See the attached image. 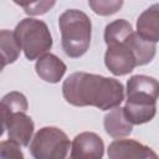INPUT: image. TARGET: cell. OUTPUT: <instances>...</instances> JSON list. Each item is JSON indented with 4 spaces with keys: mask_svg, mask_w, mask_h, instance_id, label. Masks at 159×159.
<instances>
[{
    "mask_svg": "<svg viewBox=\"0 0 159 159\" xmlns=\"http://www.w3.org/2000/svg\"><path fill=\"white\" fill-rule=\"evenodd\" d=\"M137 34L148 42H159V4H153L139 15Z\"/></svg>",
    "mask_w": 159,
    "mask_h": 159,
    "instance_id": "8fae6325",
    "label": "cell"
},
{
    "mask_svg": "<svg viewBox=\"0 0 159 159\" xmlns=\"http://www.w3.org/2000/svg\"><path fill=\"white\" fill-rule=\"evenodd\" d=\"M108 159H159L149 147L133 139H116L107 149Z\"/></svg>",
    "mask_w": 159,
    "mask_h": 159,
    "instance_id": "9c48e42d",
    "label": "cell"
},
{
    "mask_svg": "<svg viewBox=\"0 0 159 159\" xmlns=\"http://www.w3.org/2000/svg\"><path fill=\"white\" fill-rule=\"evenodd\" d=\"M0 159H25L20 145L11 140H2L0 143Z\"/></svg>",
    "mask_w": 159,
    "mask_h": 159,
    "instance_id": "ac0fdd59",
    "label": "cell"
},
{
    "mask_svg": "<svg viewBox=\"0 0 159 159\" xmlns=\"http://www.w3.org/2000/svg\"><path fill=\"white\" fill-rule=\"evenodd\" d=\"M0 48H1L2 68L15 62L19 58L21 47L15 37L14 31H9V30L0 31Z\"/></svg>",
    "mask_w": 159,
    "mask_h": 159,
    "instance_id": "5bb4252c",
    "label": "cell"
},
{
    "mask_svg": "<svg viewBox=\"0 0 159 159\" xmlns=\"http://www.w3.org/2000/svg\"><path fill=\"white\" fill-rule=\"evenodd\" d=\"M124 114L127 119L134 125L144 124L150 122L157 113V104H143V103H133L127 102L123 107Z\"/></svg>",
    "mask_w": 159,
    "mask_h": 159,
    "instance_id": "4fadbf2b",
    "label": "cell"
},
{
    "mask_svg": "<svg viewBox=\"0 0 159 159\" xmlns=\"http://www.w3.org/2000/svg\"><path fill=\"white\" fill-rule=\"evenodd\" d=\"M67 103L76 107H96L101 111L119 107L124 99L123 84L112 77L88 72H73L62 84Z\"/></svg>",
    "mask_w": 159,
    "mask_h": 159,
    "instance_id": "6da1fadb",
    "label": "cell"
},
{
    "mask_svg": "<svg viewBox=\"0 0 159 159\" xmlns=\"http://www.w3.org/2000/svg\"><path fill=\"white\" fill-rule=\"evenodd\" d=\"M159 81L145 75H134L127 82V102L157 104Z\"/></svg>",
    "mask_w": 159,
    "mask_h": 159,
    "instance_id": "8992f818",
    "label": "cell"
},
{
    "mask_svg": "<svg viewBox=\"0 0 159 159\" xmlns=\"http://www.w3.org/2000/svg\"><path fill=\"white\" fill-rule=\"evenodd\" d=\"M66 65L53 53H46L41 56L35 63V71L37 76L48 83H57L66 73Z\"/></svg>",
    "mask_w": 159,
    "mask_h": 159,
    "instance_id": "30bf717a",
    "label": "cell"
},
{
    "mask_svg": "<svg viewBox=\"0 0 159 159\" xmlns=\"http://www.w3.org/2000/svg\"><path fill=\"white\" fill-rule=\"evenodd\" d=\"M15 4L24 7V11L27 15H42L46 14L55 5V1H30V2L15 1Z\"/></svg>",
    "mask_w": 159,
    "mask_h": 159,
    "instance_id": "e0dca14e",
    "label": "cell"
},
{
    "mask_svg": "<svg viewBox=\"0 0 159 159\" xmlns=\"http://www.w3.org/2000/svg\"><path fill=\"white\" fill-rule=\"evenodd\" d=\"M58 26L63 52L71 58L83 56L89 48L92 36V24L87 14L68 9L60 15Z\"/></svg>",
    "mask_w": 159,
    "mask_h": 159,
    "instance_id": "7a4b0ae2",
    "label": "cell"
},
{
    "mask_svg": "<svg viewBox=\"0 0 159 159\" xmlns=\"http://www.w3.org/2000/svg\"><path fill=\"white\" fill-rule=\"evenodd\" d=\"M34 122L26 113H14L2 118V132L7 130L9 140L15 142L20 147H26L34 134Z\"/></svg>",
    "mask_w": 159,
    "mask_h": 159,
    "instance_id": "ba28073f",
    "label": "cell"
},
{
    "mask_svg": "<svg viewBox=\"0 0 159 159\" xmlns=\"http://www.w3.org/2000/svg\"><path fill=\"white\" fill-rule=\"evenodd\" d=\"M15 37L30 61L39 60L41 56L48 53L52 47V36L48 26L42 20L26 17L22 19L14 30Z\"/></svg>",
    "mask_w": 159,
    "mask_h": 159,
    "instance_id": "3957f363",
    "label": "cell"
},
{
    "mask_svg": "<svg viewBox=\"0 0 159 159\" xmlns=\"http://www.w3.org/2000/svg\"><path fill=\"white\" fill-rule=\"evenodd\" d=\"M71 144L67 134L60 128L43 127L31 139L30 153L34 159H67Z\"/></svg>",
    "mask_w": 159,
    "mask_h": 159,
    "instance_id": "277c9868",
    "label": "cell"
},
{
    "mask_svg": "<svg viewBox=\"0 0 159 159\" xmlns=\"http://www.w3.org/2000/svg\"><path fill=\"white\" fill-rule=\"evenodd\" d=\"M89 7L101 16H108L116 14L123 6L122 0H89Z\"/></svg>",
    "mask_w": 159,
    "mask_h": 159,
    "instance_id": "2e32d148",
    "label": "cell"
},
{
    "mask_svg": "<svg viewBox=\"0 0 159 159\" xmlns=\"http://www.w3.org/2000/svg\"><path fill=\"white\" fill-rule=\"evenodd\" d=\"M103 154L102 138L93 132H82L73 138L67 159H102Z\"/></svg>",
    "mask_w": 159,
    "mask_h": 159,
    "instance_id": "52a82bcc",
    "label": "cell"
},
{
    "mask_svg": "<svg viewBox=\"0 0 159 159\" xmlns=\"http://www.w3.org/2000/svg\"><path fill=\"white\" fill-rule=\"evenodd\" d=\"M133 34L134 31L124 40L107 43V51L104 53V65L114 76L128 75L138 66L132 45Z\"/></svg>",
    "mask_w": 159,
    "mask_h": 159,
    "instance_id": "5b68a950",
    "label": "cell"
},
{
    "mask_svg": "<svg viewBox=\"0 0 159 159\" xmlns=\"http://www.w3.org/2000/svg\"><path fill=\"white\" fill-rule=\"evenodd\" d=\"M103 125L107 134L116 139L124 138L129 135L133 130V124L127 119L124 111L120 107H116L111 109L104 116Z\"/></svg>",
    "mask_w": 159,
    "mask_h": 159,
    "instance_id": "7c38bea8",
    "label": "cell"
},
{
    "mask_svg": "<svg viewBox=\"0 0 159 159\" xmlns=\"http://www.w3.org/2000/svg\"><path fill=\"white\" fill-rule=\"evenodd\" d=\"M27 108H29V103L22 93L16 91L9 92L1 99V118L20 112L26 113Z\"/></svg>",
    "mask_w": 159,
    "mask_h": 159,
    "instance_id": "9a60e30c",
    "label": "cell"
}]
</instances>
